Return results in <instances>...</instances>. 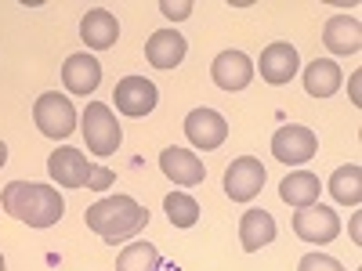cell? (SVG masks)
<instances>
[{"instance_id": "obj_1", "label": "cell", "mask_w": 362, "mask_h": 271, "mask_svg": "<svg viewBox=\"0 0 362 271\" xmlns=\"http://www.w3.org/2000/svg\"><path fill=\"white\" fill-rule=\"evenodd\" d=\"M0 206H4V214L29 228H51L66 214V199L58 195V188L37 185V181H11L0 195Z\"/></svg>"}, {"instance_id": "obj_2", "label": "cell", "mask_w": 362, "mask_h": 271, "mask_svg": "<svg viewBox=\"0 0 362 271\" xmlns=\"http://www.w3.org/2000/svg\"><path fill=\"white\" fill-rule=\"evenodd\" d=\"M83 221H87V228L95 235H102L105 243L116 246V243L134 239L148 224V210L134 195H105L95 206L83 210Z\"/></svg>"}, {"instance_id": "obj_3", "label": "cell", "mask_w": 362, "mask_h": 271, "mask_svg": "<svg viewBox=\"0 0 362 271\" xmlns=\"http://www.w3.org/2000/svg\"><path fill=\"white\" fill-rule=\"evenodd\" d=\"M80 124H83L80 131H83V141L90 148V156H116L119 141H124V127L116 124V112L105 102H90L83 109Z\"/></svg>"}, {"instance_id": "obj_4", "label": "cell", "mask_w": 362, "mask_h": 271, "mask_svg": "<svg viewBox=\"0 0 362 271\" xmlns=\"http://www.w3.org/2000/svg\"><path fill=\"white\" fill-rule=\"evenodd\" d=\"M33 124L40 127L44 138L51 141H62L76 131V109L66 95H58V90H47L33 102Z\"/></svg>"}, {"instance_id": "obj_5", "label": "cell", "mask_w": 362, "mask_h": 271, "mask_svg": "<svg viewBox=\"0 0 362 271\" xmlns=\"http://www.w3.org/2000/svg\"><path fill=\"white\" fill-rule=\"evenodd\" d=\"M315 152H319V138H315L312 127L286 124V127H279L276 134H272V156H276L279 163H286V167L308 163V159H315Z\"/></svg>"}, {"instance_id": "obj_6", "label": "cell", "mask_w": 362, "mask_h": 271, "mask_svg": "<svg viewBox=\"0 0 362 271\" xmlns=\"http://www.w3.org/2000/svg\"><path fill=\"white\" fill-rule=\"evenodd\" d=\"M293 231H297L300 243L326 246V243H334V239L341 235V217L329 206L312 203V206H305V210H297V214H293Z\"/></svg>"}, {"instance_id": "obj_7", "label": "cell", "mask_w": 362, "mask_h": 271, "mask_svg": "<svg viewBox=\"0 0 362 271\" xmlns=\"http://www.w3.org/2000/svg\"><path fill=\"white\" fill-rule=\"evenodd\" d=\"M264 177H268V170H264L261 159L239 156V159H232V167L225 170V195H228L232 203H250V199L264 188Z\"/></svg>"}, {"instance_id": "obj_8", "label": "cell", "mask_w": 362, "mask_h": 271, "mask_svg": "<svg viewBox=\"0 0 362 271\" xmlns=\"http://www.w3.org/2000/svg\"><path fill=\"white\" fill-rule=\"evenodd\" d=\"M112 102H116V109L124 112V116L141 119V116H148V112L156 109L160 90H156L153 80H145V76H124V80L116 83V90H112Z\"/></svg>"}, {"instance_id": "obj_9", "label": "cell", "mask_w": 362, "mask_h": 271, "mask_svg": "<svg viewBox=\"0 0 362 271\" xmlns=\"http://www.w3.org/2000/svg\"><path fill=\"white\" fill-rule=\"evenodd\" d=\"M257 69H261V80L272 83V87H283L290 83L297 73H300V54L290 40H276V44H268L257 58ZM254 69V73H257Z\"/></svg>"}, {"instance_id": "obj_10", "label": "cell", "mask_w": 362, "mask_h": 271, "mask_svg": "<svg viewBox=\"0 0 362 271\" xmlns=\"http://www.w3.org/2000/svg\"><path fill=\"white\" fill-rule=\"evenodd\" d=\"M185 138L196 148H203V152H214V148H221L225 138H228V119L218 109H206V105L192 109L185 116Z\"/></svg>"}, {"instance_id": "obj_11", "label": "cell", "mask_w": 362, "mask_h": 271, "mask_svg": "<svg viewBox=\"0 0 362 271\" xmlns=\"http://www.w3.org/2000/svg\"><path fill=\"white\" fill-rule=\"evenodd\" d=\"M47 174H51L54 185H62V188H87L90 163H87V156L80 152V148L62 145L47 156Z\"/></svg>"}, {"instance_id": "obj_12", "label": "cell", "mask_w": 362, "mask_h": 271, "mask_svg": "<svg viewBox=\"0 0 362 271\" xmlns=\"http://www.w3.org/2000/svg\"><path fill=\"white\" fill-rule=\"evenodd\" d=\"M62 83H66L69 95H80V98L95 95L98 83H102V62L95 54H87V51L69 54L62 62Z\"/></svg>"}, {"instance_id": "obj_13", "label": "cell", "mask_w": 362, "mask_h": 271, "mask_svg": "<svg viewBox=\"0 0 362 271\" xmlns=\"http://www.w3.org/2000/svg\"><path fill=\"white\" fill-rule=\"evenodd\" d=\"M210 80H214L221 90H247L254 80V62L243 51H221L214 62H210Z\"/></svg>"}, {"instance_id": "obj_14", "label": "cell", "mask_w": 362, "mask_h": 271, "mask_svg": "<svg viewBox=\"0 0 362 271\" xmlns=\"http://www.w3.org/2000/svg\"><path fill=\"white\" fill-rule=\"evenodd\" d=\"M185 51H189V40L177 33V29H156L153 37L145 40V58L153 69H177L181 62H185Z\"/></svg>"}, {"instance_id": "obj_15", "label": "cell", "mask_w": 362, "mask_h": 271, "mask_svg": "<svg viewBox=\"0 0 362 271\" xmlns=\"http://www.w3.org/2000/svg\"><path fill=\"white\" fill-rule=\"evenodd\" d=\"M160 170L163 177L170 181V185H181V188H192V185H203V177H206V167L199 156H192L189 148H163V156H160Z\"/></svg>"}, {"instance_id": "obj_16", "label": "cell", "mask_w": 362, "mask_h": 271, "mask_svg": "<svg viewBox=\"0 0 362 271\" xmlns=\"http://www.w3.org/2000/svg\"><path fill=\"white\" fill-rule=\"evenodd\" d=\"M322 47L329 54H358L362 51V25L351 15H334L322 25Z\"/></svg>"}, {"instance_id": "obj_17", "label": "cell", "mask_w": 362, "mask_h": 271, "mask_svg": "<svg viewBox=\"0 0 362 271\" xmlns=\"http://www.w3.org/2000/svg\"><path fill=\"white\" fill-rule=\"evenodd\" d=\"M80 37L90 51H109L116 40H119V22L112 11L105 8H90L83 18H80Z\"/></svg>"}, {"instance_id": "obj_18", "label": "cell", "mask_w": 362, "mask_h": 271, "mask_svg": "<svg viewBox=\"0 0 362 271\" xmlns=\"http://www.w3.org/2000/svg\"><path fill=\"white\" fill-rule=\"evenodd\" d=\"M239 243H243L247 253H257L268 243H276V217L268 210H247L239 217Z\"/></svg>"}, {"instance_id": "obj_19", "label": "cell", "mask_w": 362, "mask_h": 271, "mask_svg": "<svg viewBox=\"0 0 362 271\" xmlns=\"http://www.w3.org/2000/svg\"><path fill=\"white\" fill-rule=\"evenodd\" d=\"M341 66L334 62V58H315V62L305 66V90L312 98H334L341 90Z\"/></svg>"}, {"instance_id": "obj_20", "label": "cell", "mask_w": 362, "mask_h": 271, "mask_svg": "<svg viewBox=\"0 0 362 271\" xmlns=\"http://www.w3.org/2000/svg\"><path fill=\"white\" fill-rule=\"evenodd\" d=\"M319 192H322V181L315 174H308V170H293V174H286L279 181V195L293 210H305V206L319 203Z\"/></svg>"}, {"instance_id": "obj_21", "label": "cell", "mask_w": 362, "mask_h": 271, "mask_svg": "<svg viewBox=\"0 0 362 271\" xmlns=\"http://www.w3.org/2000/svg\"><path fill=\"white\" fill-rule=\"evenodd\" d=\"M329 195H334L341 206H358L362 203V167L358 163H348V167H337L326 181Z\"/></svg>"}, {"instance_id": "obj_22", "label": "cell", "mask_w": 362, "mask_h": 271, "mask_svg": "<svg viewBox=\"0 0 362 271\" xmlns=\"http://www.w3.org/2000/svg\"><path fill=\"white\" fill-rule=\"evenodd\" d=\"M116 271H160V250L153 243H131L116 257Z\"/></svg>"}, {"instance_id": "obj_23", "label": "cell", "mask_w": 362, "mask_h": 271, "mask_svg": "<svg viewBox=\"0 0 362 271\" xmlns=\"http://www.w3.org/2000/svg\"><path fill=\"white\" fill-rule=\"evenodd\" d=\"M163 210H167V221L174 228H192L199 221V203L189 192H170L163 199Z\"/></svg>"}, {"instance_id": "obj_24", "label": "cell", "mask_w": 362, "mask_h": 271, "mask_svg": "<svg viewBox=\"0 0 362 271\" xmlns=\"http://www.w3.org/2000/svg\"><path fill=\"white\" fill-rule=\"evenodd\" d=\"M297 271H344V264L334 260V257H326V253H308V257H300Z\"/></svg>"}, {"instance_id": "obj_25", "label": "cell", "mask_w": 362, "mask_h": 271, "mask_svg": "<svg viewBox=\"0 0 362 271\" xmlns=\"http://www.w3.org/2000/svg\"><path fill=\"white\" fill-rule=\"evenodd\" d=\"M116 185V174L109 167H98V163H90V177H87V188H95V192H105Z\"/></svg>"}, {"instance_id": "obj_26", "label": "cell", "mask_w": 362, "mask_h": 271, "mask_svg": "<svg viewBox=\"0 0 362 271\" xmlns=\"http://www.w3.org/2000/svg\"><path fill=\"white\" fill-rule=\"evenodd\" d=\"M192 0H160V11L170 18V22H181V18H189L192 15Z\"/></svg>"}, {"instance_id": "obj_27", "label": "cell", "mask_w": 362, "mask_h": 271, "mask_svg": "<svg viewBox=\"0 0 362 271\" xmlns=\"http://www.w3.org/2000/svg\"><path fill=\"white\" fill-rule=\"evenodd\" d=\"M358 83H362V76L355 73V76L348 80V90H351V102H355V105H362V98H358Z\"/></svg>"}, {"instance_id": "obj_28", "label": "cell", "mask_w": 362, "mask_h": 271, "mask_svg": "<svg viewBox=\"0 0 362 271\" xmlns=\"http://www.w3.org/2000/svg\"><path fill=\"white\" fill-rule=\"evenodd\" d=\"M351 243H362V217H351Z\"/></svg>"}, {"instance_id": "obj_29", "label": "cell", "mask_w": 362, "mask_h": 271, "mask_svg": "<svg viewBox=\"0 0 362 271\" xmlns=\"http://www.w3.org/2000/svg\"><path fill=\"white\" fill-rule=\"evenodd\" d=\"M4 163H8V145L0 141V167H4Z\"/></svg>"}, {"instance_id": "obj_30", "label": "cell", "mask_w": 362, "mask_h": 271, "mask_svg": "<svg viewBox=\"0 0 362 271\" xmlns=\"http://www.w3.org/2000/svg\"><path fill=\"white\" fill-rule=\"evenodd\" d=\"M0 271H4V253H0Z\"/></svg>"}]
</instances>
